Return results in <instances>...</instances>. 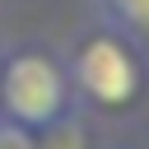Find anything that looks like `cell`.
<instances>
[{"mask_svg":"<svg viewBox=\"0 0 149 149\" xmlns=\"http://www.w3.org/2000/svg\"><path fill=\"white\" fill-rule=\"evenodd\" d=\"M5 102L23 121H51L61 112V102H65L56 65L42 61V56H19L9 65V74H5Z\"/></svg>","mask_w":149,"mask_h":149,"instance_id":"obj_1","label":"cell"},{"mask_svg":"<svg viewBox=\"0 0 149 149\" xmlns=\"http://www.w3.org/2000/svg\"><path fill=\"white\" fill-rule=\"evenodd\" d=\"M79 84L98 102H126L135 93V65L112 37H93L79 51Z\"/></svg>","mask_w":149,"mask_h":149,"instance_id":"obj_2","label":"cell"},{"mask_svg":"<svg viewBox=\"0 0 149 149\" xmlns=\"http://www.w3.org/2000/svg\"><path fill=\"white\" fill-rule=\"evenodd\" d=\"M112 5H116V14H121L130 28L149 33V0H112Z\"/></svg>","mask_w":149,"mask_h":149,"instance_id":"obj_3","label":"cell"},{"mask_svg":"<svg viewBox=\"0 0 149 149\" xmlns=\"http://www.w3.org/2000/svg\"><path fill=\"white\" fill-rule=\"evenodd\" d=\"M0 149H33V140H28L23 130H14V126H5V130H0Z\"/></svg>","mask_w":149,"mask_h":149,"instance_id":"obj_4","label":"cell"}]
</instances>
